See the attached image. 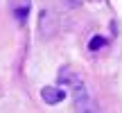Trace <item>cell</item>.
<instances>
[{
	"label": "cell",
	"instance_id": "cell-2",
	"mask_svg": "<svg viewBox=\"0 0 122 113\" xmlns=\"http://www.w3.org/2000/svg\"><path fill=\"white\" fill-rule=\"evenodd\" d=\"M57 30H59V18L54 16L52 9H43L39 16V36L41 39H52Z\"/></svg>",
	"mask_w": 122,
	"mask_h": 113
},
{
	"label": "cell",
	"instance_id": "cell-1",
	"mask_svg": "<svg viewBox=\"0 0 122 113\" xmlns=\"http://www.w3.org/2000/svg\"><path fill=\"white\" fill-rule=\"evenodd\" d=\"M59 82L63 84V86H70V88H72L75 106L91 102V93H88V88H86V84H84L81 75H77L72 68H70V66H63V68L59 70Z\"/></svg>",
	"mask_w": 122,
	"mask_h": 113
},
{
	"label": "cell",
	"instance_id": "cell-6",
	"mask_svg": "<svg viewBox=\"0 0 122 113\" xmlns=\"http://www.w3.org/2000/svg\"><path fill=\"white\" fill-rule=\"evenodd\" d=\"M77 113H97V109L93 106V100L86 104H77Z\"/></svg>",
	"mask_w": 122,
	"mask_h": 113
},
{
	"label": "cell",
	"instance_id": "cell-4",
	"mask_svg": "<svg viewBox=\"0 0 122 113\" xmlns=\"http://www.w3.org/2000/svg\"><path fill=\"white\" fill-rule=\"evenodd\" d=\"M102 48H106V39L104 36H93V39L88 41V50H91V52H97V50H102Z\"/></svg>",
	"mask_w": 122,
	"mask_h": 113
},
{
	"label": "cell",
	"instance_id": "cell-3",
	"mask_svg": "<svg viewBox=\"0 0 122 113\" xmlns=\"http://www.w3.org/2000/svg\"><path fill=\"white\" fill-rule=\"evenodd\" d=\"M41 97H43L45 104H59V102H63L66 93L59 86H43L41 88Z\"/></svg>",
	"mask_w": 122,
	"mask_h": 113
},
{
	"label": "cell",
	"instance_id": "cell-5",
	"mask_svg": "<svg viewBox=\"0 0 122 113\" xmlns=\"http://www.w3.org/2000/svg\"><path fill=\"white\" fill-rule=\"evenodd\" d=\"M27 14H30V0H25V2H20V5L16 7V18H18L20 23L27 21Z\"/></svg>",
	"mask_w": 122,
	"mask_h": 113
}]
</instances>
